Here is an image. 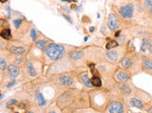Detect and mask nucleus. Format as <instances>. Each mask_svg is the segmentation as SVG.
I'll use <instances>...</instances> for the list:
<instances>
[{"label": "nucleus", "mask_w": 152, "mask_h": 113, "mask_svg": "<svg viewBox=\"0 0 152 113\" xmlns=\"http://www.w3.org/2000/svg\"><path fill=\"white\" fill-rule=\"evenodd\" d=\"M56 104L63 113H74L78 110L90 107L89 95L84 91L70 89L59 96Z\"/></svg>", "instance_id": "nucleus-1"}, {"label": "nucleus", "mask_w": 152, "mask_h": 113, "mask_svg": "<svg viewBox=\"0 0 152 113\" xmlns=\"http://www.w3.org/2000/svg\"><path fill=\"white\" fill-rule=\"evenodd\" d=\"M101 88L97 90L92 91L89 93V102L90 107L94 110H97L100 112H104L107 110V106L109 104V96L107 91L100 90Z\"/></svg>", "instance_id": "nucleus-2"}, {"label": "nucleus", "mask_w": 152, "mask_h": 113, "mask_svg": "<svg viewBox=\"0 0 152 113\" xmlns=\"http://www.w3.org/2000/svg\"><path fill=\"white\" fill-rule=\"evenodd\" d=\"M65 51H66L65 46L62 45V44L51 43L47 45L45 49V53L50 60L57 61V60L63 58V56L65 55Z\"/></svg>", "instance_id": "nucleus-3"}, {"label": "nucleus", "mask_w": 152, "mask_h": 113, "mask_svg": "<svg viewBox=\"0 0 152 113\" xmlns=\"http://www.w3.org/2000/svg\"><path fill=\"white\" fill-rule=\"evenodd\" d=\"M107 110L109 113H126V107L120 101H110L107 106Z\"/></svg>", "instance_id": "nucleus-4"}, {"label": "nucleus", "mask_w": 152, "mask_h": 113, "mask_svg": "<svg viewBox=\"0 0 152 113\" xmlns=\"http://www.w3.org/2000/svg\"><path fill=\"white\" fill-rule=\"evenodd\" d=\"M114 79H115L116 82H118L120 84L127 83L131 79V75L126 70L118 69L114 75Z\"/></svg>", "instance_id": "nucleus-5"}, {"label": "nucleus", "mask_w": 152, "mask_h": 113, "mask_svg": "<svg viewBox=\"0 0 152 113\" xmlns=\"http://www.w3.org/2000/svg\"><path fill=\"white\" fill-rule=\"evenodd\" d=\"M107 27L110 31L115 32L120 28V19L116 13H110L107 18Z\"/></svg>", "instance_id": "nucleus-6"}, {"label": "nucleus", "mask_w": 152, "mask_h": 113, "mask_svg": "<svg viewBox=\"0 0 152 113\" xmlns=\"http://www.w3.org/2000/svg\"><path fill=\"white\" fill-rule=\"evenodd\" d=\"M133 11H134V6H133V4L129 3V4H127V5H126V6H123V7L120 8L119 13H120V15H121L124 19L129 20V19L132 18Z\"/></svg>", "instance_id": "nucleus-7"}, {"label": "nucleus", "mask_w": 152, "mask_h": 113, "mask_svg": "<svg viewBox=\"0 0 152 113\" xmlns=\"http://www.w3.org/2000/svg\"><path fill=\"white\" fill-rule=\"evenodd\" d=\"M57 81L62 87H65V88H70L74 84L73 77L67 74L60 75L57 77Z\"/></svg>", "instance_id": "nucleus-8"}, {"label": "nucleus", "mask_w": 152, "mask_h": 113, "mask_svg": "<svg viewBox=\"0 0 152 113\" xmlns=\"http://www.w3.org/2000/svg\"><path fill=\"white\" fill-rule=\"evenodd\" d=\"M134 61L131 57L129 56H124L120 60V65H121L125 70H129L133 66Z\"/></svg>", "instance_id": "nucleus-9"}, {"label": "nucleus", "mask_w": 152, "mask_h": 113, "mask_svg": "<svg viewBox=\"0 0 152 113\" xmlns=\"http://www.w3.org/2000/svg\"><path fill=\"white\" fill-rule=\"evenodd\" d=\"M8 69V74H9V76L11 79L16 78L18 75L20 74V69L18 68V66L14 65V64H9L7 67Z\"/></svg>", "instance_id": "nucleus-10"}, {"label": "nucleus", "mask_w": 152, "mask_h": 113, "mask_svg": "<svg viewBox=\"0 0 152 113\" xmlns=\"http://www.w3.org/2000/svg\"><path fill=\"white\" fill-rule=\"evenodd\" d=\"M79 79H80V81H81V83H82L86 88H87V89L93 88L92 85H91L90 78H89V73H87V72H84V73H82V74L80 75V76H79Z\"/></svg>", "instance_id": "nucleus-11"}, {"label": "nucleus", "mask_w": 152, "mask_h": 113, "mask_svg": "<svg viewBox=\"0 0 152 113\" xmlns=\"http://www.w3.org/2000/svg\"><path fill=\"white\" fill-rule=\"evenodd\" d=\"M106 57L107 59H109L110 61L112 62H116L117 60L120 59V53L118 50L116 49H111V50H107V52L106 53Z\"/></svg>", "instance_id": "nucleus-12"}, {"label": "nucleus", "mask_w": 152, "mask_h": 113, "mask_svg": "<svg viewBox=\"0 0 152 113\" xmlns=\"http://www.w3.org/2000/svg\"><path fill=\"white\" fill-rule=\"evenodd\" d=\"M84 52L82 50H71L69 53V59L72 61H76V60H79L83 58Z\"/></svg>", "instance_id": "nucleus-13"}, {"label": "nucleus", "mask_w": 152, "mask_h": 113, "mask_svg": "<svg viewBox=\"0 0 152 113\" xmlns=\"http://www.w3.org/2000/svg\"><path fill=\"white\" fill-rule=\"evenodd\" d=\"M129 104H130V106H132L134 107H137L138 110H143V108H145V104H143V102L141 99H139L137 97L130 98L129 99Z\"/></svg>", "instance_id": "nucleus-14"}, {"label": "nucleus", "mask_w": 152, "mask_h": 113, "mask_svg": "<svg viewBox=\"0 0 152 113\" xmlns=\"http://www.w3.org/2000/svg\"><path fill=\"white\" fill-rule=\"evenodd\" d=\"M26 68H27V72H28V74L30 75V76H31V77H35V76L37 75L36 69L34 68L33 63L31 61H27Z\"/></svg>", "instance_id": "nucleus-15"}, {"label": "nucleus", "mask_w": 152, "mask_h": 113, "mask_svg": "<svg viewBox=\"0 0 152 113\" xmlns=\"http://www.w3.org/2000/svg\"><path fill=\"white\" fill-rule=\"evenodd\" d=\"M119 90H120V91L122 92V94H124V95H130L131 91H132V90H131V87L126 83L120 84Z\"/></svg>", "instance_id": "nucleus-16"}, {"label": "nucleus", "mask_w": 152, "mask_h": 113, "mask_svg": "<svg viewBox=\"0 0 152 113\" xmlns=\"http://www.w3.org/2000/svg\"><path fill=\"white\" fill-rule=\"evenodd\" d=\"M10 52L14 55H23L25 54L26 49L22 46H17V45H11L10 46Z\"/></svg>", "instance_id": "nucleus-17"}, {"label": "nucleus", "mask_w": 152, "mask_h": 113, "mask_svg": "<svg viewBox=\"0 0 152 113\" xmlns=\"http://www.w3.org/2000/svg\"><path fill=\"white\" fill-rule=\"evenodd\" d=\"M90 82H91V85H92V87L96 89L101 88L103 85L102 79L99 75H93L92 77L90 78Z\"/></svg>", "instance_id": "nucleus-18"}, {"label": "nucleus", "mask_w": 152, "mask_h": 113, "mask_svg": "<svg viewBox=\"0 0 152 113\" xmlns=\"http://www.w3.org/2000/svg\"><path fill=\"white\" fill-rule=\"evenodd\" d=\"M142 68L143 71L152 72V59H143Z\"/></svg>", "instance_id": "nucleus-19"}, {"label": "nucleus", "mask_w": 152, "mask_h": 113, "mask_svg": "<svg viewBox=\"0 0 152 113\" xmlns=\"http://www.w3.org/2000/svg\"><path fill=\"white\" fill-rule=\"evenodd\" d=\"M11 30L10 27H7V28H4L3 30L0 31V37L3 38L4 40L6 41H9V40L11 39Z\"/></svg>", "instance_id": "nucleus-20"}, {"label": "nucleus", "mask_w": 152, "mask_h": 113, "mask_svg": "<svg viewBox=\"0 0 152 113\" xmlns=\"http://www.w3.org/2000/svg\"><path fill=\"white\" fill-rule=\"evenodd\" d=\"M48 44H49L48 43V41L45 39H40V40H37V41L35 42V45H36V47L41 51H45Z\"/></svg>", "instance_id": "nucleus-21"}, {"label": "nucleus", "mask_w": 152, "mask_h": 113, "mask_svg": "<svg viewBox=\"0 0 152 113\" xmlns=\"http://www.w3.org/2000/svg\"><path fill=\"white\" fill-rule=\"evenodd\" d=\"M34 98H35V101H36L39 106H41V107L46 106V99H45V97H44V95L41 93V92H36V93H35Z\"/></svg>", "instance_id": "nucleus-22"}, {"label": "nucleus", "mask_w": 152, "mask_h": 113, "mask_svg": "<svg viewBox=\"0 0 152 113\" xmlns=\"http://www.w3.org/2000/svg\"><path fill=\"white\" fill-rule=\"evenodd\" d=\"M109 40V42H107L106 43V49L107 50H111V49H114V48H116L119 43L117 41H115V40H110V39H107Z\"/></svg>", "instance_id": "nucleus-23"}, {"label": "nucleus", "mask_w": 152, "mask_h": 113, "mask_svg": "<svg viewBox=\"0 0 152 113\" xmlns=\"http://www.w3.org/2000/svg\"><path fill=\"white\" fill-rule=\"evenodd\" d=\"M143 7H145V9L148 11V13H152V0H145Z\"/></svg>", "instance_id": "nucleus-24"}, {"label": "nucleus", "mask_w": 152, "mask_h": 113, "mask_svg": "<svg viewBox=\"0 0 152 113\" xmlns=\"http://www.w3.org/2000/svg\"><path fill=\"white\" fill-rule=\"evenodd\" d=\"M7 67H8L7 60L4 58H2V57H0V70H1V71L6 70Z\"/></svg>", "instance_id": "nucleus-25"}, {"label": "nucleus", "mask_w": 152, "mask_h": 113, "mask_svg": "<svg viewBox=\"0 0 152 113\" xmlns=\"http://www.w3.org/2000/svg\"><path fill=\"white\" fill-rule=\"evenodd\" d=\"M17 108L19 110H27V108H28V107H29V104H27L26 102H18L17 103Z\"/></svg>", "instance_id": "nucleus-26"}, {"label": "nucleus", "mask_w": 152, "mask_h": 113, "mask_svg": "<svg viewBox=\"0 0 152 113\" xmlns=\"http://www.w3.org/2000/svg\"><path fill=\"white\" fill-rule=\"evenodd\" d=\"M18 103V101L16 99H11L9 101H7V103H6V107L8 108H10L11 107H13V106H16Z\"/></svg>", "instance_id": "nucleus-27"}, {"label": "nucleus", "mask_w": 152, "mask_h": 113, "mask_svg": "<svg viewBox=\"0 0 152 113\" xmlns=\"http://www.w3.org/2000/svg\"><path fill=\"white\" fill-rule=\"evenodd\" d=\"M147 50V39L143 38L142 41V45H141V52L143 53H146Z\"/></svg>", "instance_id": "nucleus-28"}, {"label": "nucleus", "mask_w": 152, "mask_h": 113, "mask_svg": "<svg viewBox=\"0 0 152 113\" xmlns=\"http://www.w3.org/2000/svg\"><path fill=\"white\" fill-rule=\"evenodd\" d=\"M23 61H24V58L22 57V55H16V57H15L14 59V63L20 65V64L23 63Z\"/></svg>", "instance_id": "nucleus-29"}, {"label": "nucleus", "mask_w": 152, "mask_h": 113, "mask_svg": "<svg viewBox=\"0 0 152 113\" xmlns=\"http://www.w3.org/2000/svg\"><path fill=\"white\" fill-rule=\"evenodd\" d=\"M37 31L35 28H31V38L33 42H36V38H37Z\"/></svg>", "instance_id": "nucleus-30"}, {"label": "nucleus", "mask_w": 152, "mask_h": 113, "mask_svg": "<svg viewBox=\"0 0 152 113\" xmlns=\"http://www.w3.org/2000/svg\"><path fill=\"white\" fill-rule=\"evenodd\" d=\"M22 23H23V19H21V18H18V19H14L13 20V25H14L15 28H19Z\"/></svg>", "instance_id": "nucleus-31"}, {"label": "nucleus", "mask_w": 152, "mask_h": 113, "mask_svg": "<svg viewBox=\"0 0 152 113\" xmlns=\"http://www.w3.org/2000/svg\"><path fill=\"white\" fill-rule=\"evenodd\" d=\"M147 49H148L149 52L152 54V39L147 41Z\"/></svg>", "instance_id": "nucleus-32"}, {"label": "nucleus", "mask_w": 152, "mask_h": 113, "mask_svg": "<svg viewBox=\"0 0 152 113\" xmlns=\"http://www.w3.org/2000/svg\"><path fill=\"white\" fill-rule=\"evenodd\" d=\"M15 83H16V81H15L14 79H11V81L10 83H8V84H7V88H11Z\"/></svg>", "instance_id": "nucleus-33"}, {"label": "nucleus", "mask_w": 152, "mask_h": 113, "mask_svg": "<svg viewBox=\"0 0 152 113\" xmlns=\"http://www.w3.org/2000/svg\"><path fill=\"white\" fill-rule=\"evenodd\" d=\"M121 33H122V31L121 30H117V31H115L114 32V37L115 38H118V37H120V36H121Z\"/></svg>", "instance_id": "nucleus-34"}, {"label": "nucleus", "mask_w": 152, "mask_h": 113, "mask_svg": "<svg viewBox=\"0 0 152 113\" xmlns=\"http://www.w3.org/2000/svg\"><path fill=\"white\" fill-rule=\"evenodd\" d=\"M146 112H147V113H152V104L150 105L149 107H146Z\"/></svg>", "instance_id": "nucleus-35"}, {"label": "nucleus", "mask_w": 152, "mask_h": 113, "mask_svg": "<svg viewBox=\"0 0 152 113\" xmlns=\"http://www.w3.org/2000/svg\"><path fill=\"white\" fill-rule=\"evenodd\" d=\"M63 17L64 18H66V20H67V21H69L70 24H72V21H71V20H70V18L69 17V16H67V15H66V14H63Z\"/></svg>", "instance_id": "nucleus-36"}, {"label": "nucleus", "mask_w": 152, "mask_h": 113, "mask_svg": "<svg viewBox=\"0 0 152 113\" xmlns=\"http://www.w3.org/2000/svg\"><path fill=\"white\" fill-rule=\"evenodd\" d=\"M7 10H8V16L11 17V8L9 6H8V8H7Z\"/></svg>", "instance_id": "nucleus-37"}, {"label": "nucleus", "mask_w": 152, "mask_h": 113, "mask_svg": "<svg viewBox=\"0 0 152 113\" xmlns=\"http://www.w3.org/2000/svg\"><path fill=\"white\" fill-rule=\"evenodd\" d=\"M61 1H64V2H67V3H71V2H72V0H61Z\"/></svg>", "instance_id": "nucleus-38"}, {"label": "nucleus", "mask_w": 152, "mask_h": 113, "mask_svg": "<svg viewBox=\"0 0 152 113\" xmlns=\"http://www.w3.org/2000/svg\"><path fill=\"white\" fill-rule=\"evenodd\" d=\"M89 31H90V32L94 31V27H90V28H89Z\"/></svg>", "instance_id": "nucleus-39"}, {"label": "nucleus", "mask_w": 152, "mask_h": 113, "mask_svg": "<svg viewBox=\"0 0 152 113\" xmlns=\"http://www.w3.org/2000/svg\"><path fill=\"white\" fill-rule=\"evenodd\" d=\"M8 1V0H0V2H1V3H6Z\"/></svg>", "instance_id": "nucleus-40"}, {"label": "nucleus", "mask_w": 152, "mask_h": 113, "mask_svg": "<svg viewBox=\"0 0 152 113\" xmlns=\"http://www.w3.org/2000/svg\"><path fill=\"white\" fill-rule=\"evenodd\" d=\"M49 113H58V112H56V111H54V110H50Z\"/></svg>", "instance_id": "nucleus-41"}, {"label": "nucleus", "mask_w": 152, "mask_h": 113, "mask_svg": "<svg viewBox=\"0 0 152 113\" xmlns=\"http://www.w3.org/2000/svg\"><path fill=\"white\" fill-rule=\"evenodd\" d=\"M3 97V95H1V91H0V99H1Z\"/></svg>", "instance_id": "nucleus-42"}, {"label": "nucleus", "mask_w": 152, "mask_h": 113, "mask_svg": "<svg viewBox=\"0 0 152 113\" xmlns=\"http://www.w3.org/2000/svg\"><path fill=\"white\" fill-rule=\"evenodd\" d=\"M72 2H77V0H72Z\"/></svg>", "instance_id": "nucleus-43"}, {"label": "nucleus", "mask_w": 152, "mask_h": 113, "mask_svg": "<svg viewBox=\"0 0 152 113\" xmlns=\"http://www.w3.org/2000/svg\"><path fill=\"white\" fill-rule=\"evenodd\" d=\"M15 113H19V112H15Z\"/></svg>", "instance_id": "nucleus-44"}]
</instances>
